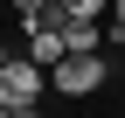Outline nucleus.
<instances>
[{
	"label": "nucleus",
	"mask_w": 125,
	"mask_h": 118,
	"mask_svg": "<svg viewBox=\"0 0 125 118\" xmlns=\"http://www.w3.org/2000/svg\"><path fill=\"white\" fill-rule=\"evenodd\" d=\"M42 90H49L42 63H7V69H0V104H7V111H35Z\"/></svg>",
	"instance_id": "f257e3e1"
},
{
	"label": "nucleus",
	"mask_w": 125,
	"mask_h": 118,
	"mask_svg": "<svg viewBox=\"0 0 125 118\" xmlns=\"http://www.w3.org/2000/svg\"><path fill=\"white\" fill-rule=\"evenodd\" d=\"M104 77H111V69H104L97 56H62V63L49 69V83H56L62 97H90V90H97Z\"/></svg>",
	"instance_id": "f03ea898"
},
{
	"label": "nucleus",
	"mask_w": 125,
	"mask_h": 118,
	"mask_svg": "<svg viewBox=\"0 0 125 118\" xmlns=\"http://www.w3.org/2000/svg\"><path fill=\"white\" fill-rule=\"evenodd\" d=\"M62 56H70V49H62V14H56V21L49 28H35V35H28V63H62Z\"/></svg>",
	"instance_id": "7ed1b4c3"
},
{
	"label": "nucleus",
	"mask_w": 125,
	"mask_h": 118,
	"mask_svg": "<svg viewBox=\"0 0 125 118\" xmlns=\"http://www.w3.org/2000/svg\"><path fill=\"white\" fill-rule=\"evenodd\" d=\"M56 14H62V7H56ZM97 42H104L97 21H70V14H62V49H70V56H97Z\"/></svg>",
	"instance_id": "20e7f679"
},
{
	"label": "nucleus",
	"mask_w": 125,
	"mask_h": 118,
	"mask_svg": "<svg viewBox=\"0 0 125 118\" xmlns=\"http://www.w3.org/2000/svg\"><path fill=\"white\" fill-rule=\"evenodd\" d=\"M56 7H62V14H70V21H97V14H104V7H111V0H56Z\"/></svg>",
	"instance_id": "39448f33"
},
{
	"label": "nucleus",
	"mask_w": 125,
	"mask_h": 118,
	"mask_svg": "<svg viewBox=\"0 0 125 118\" xmlns=\"http://www.w3.org/2000/svg\"><path fill=\"white\" fill-rule=\"evenodd\" d=\"M111 42H125V0H111Z\"/></svg>",
	"instance_id": "423d86ee"
},
{
	"label": "nucleus",
	"mask_w": 125,
	"mask_h": 118,
	"mask_svg": "<svg viewBox=\"0 0 125 118\" xmlns=\"http://www.w3.org/2000/svg\"><path fill=\"white\" fill-rule=\"evenodd\" d=\"M7 63H14V56H7V42H0V69H7Z\"/></svg>",
	"instance_id": "0eeeda50"
},
{
	"label": "nucleus",
	"mask_w": 125,
	"mask_h": 118,
	"mask_svg": "<svg viewBox=\"0 0 125 118\" xmlns=\"http://www.w3.org/2000/svg\"><path fill=\"white\" fill-rule=\"evenodd\" d=\"M7 118H35V111H7Z\"/></svg>",
	"instance_id": "6e6552de"
},
{
	"label": "nucleus",
	"mask_w": 125,
	"mask_h": 118,
	"mask_svg": "<svg viewBox=\"0 0 125 118\" xmlns=\"http://www.w3.org/2000/svg\"><path fill=\"white\" fill-rule=\"evenodd\" d=\"M0 118H7V104H0Z\"/></svg>",
	"instance_id": "1a4fd4ad"
}]
</instances>
